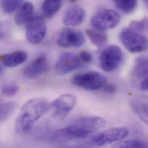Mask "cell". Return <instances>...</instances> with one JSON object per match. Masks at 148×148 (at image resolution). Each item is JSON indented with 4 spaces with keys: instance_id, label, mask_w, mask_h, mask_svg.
<instances>
[{
    "instance_id": "cb8c5ba5",
    "label": "cell",
    "mask_w": 148,
    "mask_h": 148,
    "mask_svg": "<svg viewBox=\"0 0 148 148\" xmlns=\"http://www.w3.org/2000/svg\"><path fill=\"white\" fill-rule=\"evenodd\" d=\"M19 90V87L15 84H8L2 86L1 88L2 93L7 96L12 97L15 96Z\"/></svg>"
},
{
    "instance_id": "52a82bcc",
    "label": "cell",
    "mask_w": 148,
    "mask_h": 148,
    "mask_svg": "<svg viewBox=\"0 0 148 148\" xmlns=\"http://www.w3.org/2000/svg\"><path fill=\"white\" fill-rule=\"evenodd\" d=\"M46 34V25L40 16H33L26 24L25 36L28 42L32 45L40 43Z\"/></svg>"
},
{
    "instance_id": "d6986e66",
    "label": "cell",
    "mask_w": 148,
    "mask_h": 148,
    "mask_svg": "<svg viewBox=\"0 0 148 148\" xmlns=\"http://www.w3.org/2000/svg\"><path fill=\"white\" fill-rule=\"evenodd\" d=\"M134 74L140 78L148 77V57H138L134 62Z\"/></svg>"
},
{
    "instance_id": "e0dca14e",
    "label": "cell",
    "mask_w": 148,
    "mask_h": 148,
    "mask_svg": "<svg viewBox=\"0 0 148 148\" xmlns=\"http://www.w3.org/2000/svg\"><path fill=\"white\" fill-rule=\"evenodd\" d=\"M61 7V0H45L42 5V11L46 18L53 17Z\"/></svg>"
},
{
    "instance_id": "9c48e42d",
    "label": "cell",
    "mask_w": 148,
    "mask_h": 148,
    "mask_svg": "<svg viewBox=\"0 0 148 148\" xmlns=\"http://www.w3.org/2000/svg\"><path fill=\"white\" fill-rule=\"evenodd\" d=\"M84 65L79 55L65 53L60 56L56 64V70L59 75H64L82 68Z\"/></svg>"
},
{
    "instance_id": "484cf974",
    "label": "cell",
    "mask_w": 148,
    "mask_h": 148,
    "mask_svg": "<svg viewBox=\"0 0 148 148\" xmlns=\"http://www.w3.org/2000/svg\"><path fill=\"white\" fill-rule=\"evenodd\" d=\"M79 56L84 64H89L93 61L92 56L88 51H82L79 53Z\"/></svg>"
},
{
    "instance_id": "ac0fdd59",
    "label": "cell",
    "mask_w": 148,
    "mask_h": 148,
    "mask_svg": "<svg viewBox=\"0 0 148 148\" xmlns=\"http://www.w3.org/2000/svg\"><path fill=\"white\" fill-rule=\"evenodd\" d=\"M85 33L91 43L96 47L104 46L107 41V35L100 30L88 29L85 31Z\"/></svg>"
},
{
    "instance_id": "f546056e",
    "label": "cell",
    "mask_w": 148,
    "mask_h": 148,
    "mask_svg": "<svg viewBox=\"0 0 148 148\" xmlns=\"http://www.w3.org/2000/svg\"><path fill=\"white\" fill-rule=\"evenodd\" d=\"M68 1H69V2H76L77 1H78V0H68Z\"/></svg>"
},
{
    "instance_id": "6da1fadb",
    "label": "cell",
    "mask_w": 148,
    "mask_h": 148,
    "mask_svg": "<svg viewBox=\"0 0 148 148\" xmlns=\"http://www.w3.org/2000/svg\"><path fill=\"white\" fill-rule=\"evenodd\" d=\"M49 101L42 98L27 101L21 107L15 122V128L20 133L29 132L34 124L49 109Z\"/></svg>"
},
{
    "instance_id": "7402d4cb",
    "label": "cell",
    "mask_w": 148,
    "mask_h": 148,
    "mask_svg": "<svg viewBox=\"0 0 148 148\" xmlns=\"http://www.w3.org/2000/svg\"><path fill=\"white\" fill-rule=\"evenodd\" d=\"M22 0H1L3 11L6 13H11L20 6Z\"/></svg>"
},
{
    "instance_id": "2e32d148",
    "label": "cell",
    "mask_w": 148,
    "mask_h": 148,
    "mask_svg": "<svg viewBox=\"0 0 148 148\" xmlns=\"http://www.w3.org/2000/svg\"><path fill=\"white\" fill-rule=\"evenodd\" d=\"M33 14L34 5L29 2H25L18 8L14 16V21L18 25L27 24L34 16Z\"/></svg>"
},
{
    "instance_id": "8fae6325",
    "label": "cell",
    "mask_w": 148,
    "mask_h": 148,
    "mask_svg": "<svg viewBox=\"0 0 148 148\" xmlns=\"http://www.w3.org/2000/svg\"><path fill=\"white\" fill-rule=\"evenodd\" d=\"M47 60L45 55L38 56L23 71L24 76L28 79H35L44 74L47 69Z\"/></svg>"
},
{
    "instance_id": "44dd1931",
    "label": "cell",
    "mask_w": 148,
    "mask_h": 148,
    "mask_svg": "<svg viewBox=\"0 0 148 148\" xmlns=\"http://www.w3.org/2000/svg\"><path fill=\"white\" fill-rule=\"evenodd\" d=\"M16 104L15 102H6L1 104L0 119L1 122H5L13 114L15 110Z\"/></svg>"
},
{
    "instance_id": "4316f807",
    "label": "cell",
    "mask_w": 148,
    "mask_h": 148,
    "mask_svg": "<svg viewBox=\"0 0 148 148\" xmlns=\"http://www.w3.org/2000/svg\"><path fill=\"white\" fill-rule=\"evenodd\" d=\"M103 90L107 93H114L116 92V87L113 84H107L103 89Z\"/></svg>"
},
{
    "instance_id": "ba28073f",
    "label": "cell",
    "mask_w": 148,
    "mask_h": 148,
    "mask_svg": "<svg viewBox=\"0 0 148 148\" xmlns=\"http://www.w3.org/2000/svg\"><path fill=\"white\" fill-rule=\"evenodd\" d=\"M129 131L126 127H113L107 129L93 136L91 143L96 146H103L107 144L121 141L126 138Z\"/></svg>"
},
{
    "instance_id": "83f0119b",
    "label": "cell",
    "mask_w": 148,
    "mask_h": 148,
    "mask_svg": "<svg viewBox=\"0 0 148 148\" xmlns=\"http://www.w3.org/2000/svg\"><path fill=\"white\" fill-rule=\"evenodd\" d=\"M141 89L144 90H148V77L145 78L141 84Z\"/></svg>"
},
{
    "instance_id": "30bf717a",
    "label": "cell",
    "mask_w": 148,
    "mask_h": 148,
    "mask_svg": "<svg viewBox=\"0 0 148 148\" xmlns=\"http://www.w3.org/2000/svg\"><path fill=\"white\" fill-rule=\"evenodd\" d=\"M85 39L82 32L72 28L64 29L60 34L57 45L61 47H78L82 46Z\"/></svg>"
},
{
    "instance_id": "8992f818",
    "label": "cell",
    "mask_w": 148,
    "mask_h": 148,
    "mask_svg": "<svg viewBox=\"0 0 148 148\" xmlns=\"http://www.w3.org/2000/svg\"><path fill=\"white\" fill-rule=\"evenodd\" d=\"M120 20L121 17L117 12L111 9H105L92 16L90 23L95 29L105 31L116 27Z\"/></svg>"
},
{
    "instance_id": "3957f363",
    "label": "cell",
    "mask_w": 148,
    "mask_h": 148,
    "mask_svg": "<svg viewBox=\"0 0 148 148\" xmlns=\"http://www.w3.org/2000/svg\"><path fill=\"white\" fill-rule=\"evenodd\" d=\"M119 39L131 53H140L148 49V38L129 27L123 28L119 33Z\"/></svg>"
},
{
    "instance_id": "7a4b0ae2",
    "label": "cell",
    "mask_w": 148,
    "mask_h": 148,
    "mask_svg": "<svg viewBox=\"0 0 148 148\" xmlns=\"http://www.w3.org/2000/svg\"><path fill=\"white\" fill-rule=\"evenodd\" d=\"M105 124V119L100 116L82 117L58 130L55 135L64 139L82 138L103 128Z\"/></svg>"
},
{
    "instance_id": "f1b7e54d",
    "label": "cell",
    "mask_w": 148,
    "mask_h": 148,
    "mask_svg": "<svg viewBox=\"0 0 148 148\" xmlns=\"http://www.w3.org/2000/svg\"><path fill=\"white\" fill-rule=\"evenodd\" d=\"M143 1H144V3L145 4L146 8L148 10V0H143Z\"/></svg>"
},
{
    "instance_id": "ffe728a7",
    "label": "cell",
    "mask_w": 148,
    "mask_h": 148,
    "mask_svg": "<svg viewBox=\"0 0 148 148\" xmlns=\"http://www.w3.org/2000/svg\"><path fill=\"white\" fill-rule=\"evenodd\" d=\"M116 7L126 13L133 12L137 5V0H113Z\"/></svg>"
},
{
    "instance_id": "5bb4252c",
    "label": "cell",
    "mask_w": 148,
    "mask_h": 148,
    "mask_svg": "<svg viewBox=\"0 0 148 148\" xmlns=\"http://www.w3.org/2000/svg\"><path fill=\"white\" fill-rule=\"evenodd\" d=\"M28 58L26 52L18 50L9 54L1 55L0 60L2 64L7 68H13L24 63Z\"/></svg>"
},
{
    "instance_id": "d4e9b609",
    "label": "cell",
    "mask_w": 148,
    "mask_h": 148,
    "mask_svg": "<svg viewBox=\"0 0 148 148\" xmlns=\"http://www.w3.org/2000/svg\"><path fill=\"white\" fill-rule=\"evenodd\" d=\"M146 21V19H143L140 21H133L130 22L129 27L138 32L143 31L145 27Z\"/></svg>"
},
{
    "instance_id": "7c38bea8",
    "label": "cell",
    "mask_w": 148,
    "mask_h": 148,
    "mask_svg": "<svg viewBox=\"0 0 148 148\" xmlns=\"http://www.w3.org/2000/svg\"><path fill=\"white\" fill-rule=\"evenodd\" d=\"M77 100L71 94H64L54 100L50 106L57 115H63L71 112L74 108Z\"/></svg>"
},
{
    "instance_id": "4fadbf2b",
    "label": "cell",
    "mask_w": 148,
    "mask_h": 148,
    "mask_svg": "<svg viewBox=\"0 0 148 148\" xmlns=\"http://www.w3.org/2000/svg\"><path fill=\"white\" fill-rule=\"evenodd\" d=\"M85 16V11L82 8L73 6L65 12L63 16V23L68 27H77L83 23Z\"/></svg>"
},
{
    "instance_id": "603a6c76",
    "label": "cell",
    "mask_w": 148,
    "mask_h": 148,
    "mask_svg": "<svg viewBox=\"0 0 148 148\" xmlns=\"http://www.w3.org/2000/svg\"><path fill=\"white\" fill-rule=\"evenodd\" d=\"M112 147L115 148H146L147 145L141 141L126 140L115 144Z\"/></svg>"
},
{
    "instance_id": "5b68a950",
    "label": "cell",
    "mask_w": 148,
    "mask_h": 148,
    "mask_svg": "<svg viewBox=\"0 0 148 148\" xmlns=\"http://www.w3.org/2000/svg\"><path fill=\"white\" fill-rule=\"evenodd\" d=\"M122 58L121 48L117 46H110L103 50L99 55L100 66L104 72H113L120 66Z\"/></svg>"
},
{
    "instance_id": "9a60e30c",
    "label": "cell",
    "mask_w": 148,
    "mask_h": 148,
    "mask_svg": "<svg viewBox=\"0 0 148 148\" xmlns=\"http://www.w3.org/2000/svg\"><path fill=\"white\" fill-rule=\"evenodd\" d=\"M130 104L135 114L148 126V99L135 98L130 101Z\"/></svg>"
},
{
    "instance_id": "277c9868",
    "label": "cell",
    "mask_w": 148,
    "mask_h": 148,
    "mask_svg": "<svg viewBox=\"0 0 148 148\" xmlns=\"http://www.w3.org/2000/svg\"><path fill=\"white\" fill-rule=\"evenodd\" d=\"M71 82L74 85L86 90L96 91L104 88L107 84V78L101 73L90 71L75 75Z\"/></svg>"
}]
</instances>
